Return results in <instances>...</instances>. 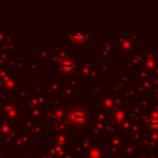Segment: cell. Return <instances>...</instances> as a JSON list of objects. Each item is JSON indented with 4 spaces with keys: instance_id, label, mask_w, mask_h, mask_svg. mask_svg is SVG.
I'll list each match as a JSON object with an SVG mask.
<instances>
[{
    "instance_id": "obj_2",
    "label": "cell",
    "mask_w": 158,
    "mask_h": 158,
    "mask_svg": "<svg viewBox=\"0 0 158 158\" xmlns=\"http://www.w3.org/2000/svg\"><path fill=\"white\" fill-rule=\"evenodd\" d=\"M67 62H68L67 64H64L63 62L60 63V70H62V72H64V73H72V72H73V69H74L73 62H72L70 59H68Z\"/></svg>"
},
{
    "instance_id": "obj_1",
    "label": "cell",
    "mask_w": 158,
    "mask_h": 158,
    "mask_svg": "<svg viewBox=\"0 0 158 158\" xmlns=\"http://www.w3.org/2000/svg\"><path fill=\"white\" fill-rule=\"evenodd\" d=\"M73 117H74L73 121H74L75 123H78V125H83V123L86 122L88 115H86L85 111H83V110H78V111H75V114H74Z\"/></svg>"
}]
</instances>
